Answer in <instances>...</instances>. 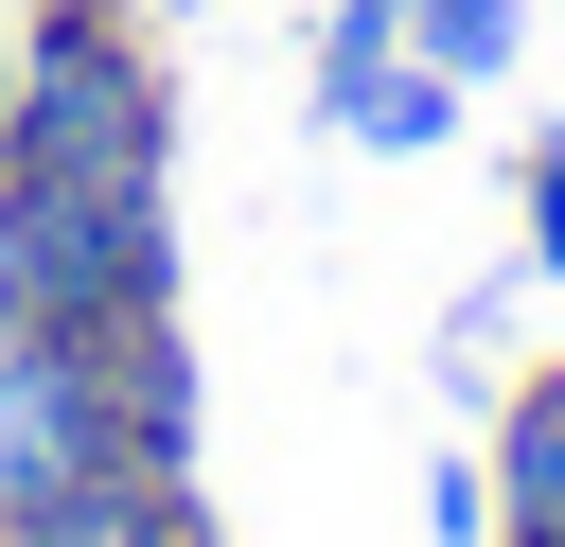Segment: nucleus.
<instances>
[{"label":"nucleus","instance_id":"obj_1","mask_svg":"<svg viewBox=\"0 0 565 547\" xmlns=\"http://www.w3.org/2000/svg\"><path fill=\"white\" fill-rule=\"evenodd\" d=\"M18 176H159L177 159V71L141 0H18V106H0Z\"/></svg>","mask_w":565,"mask_h":547},{"label":"nucleus","instance_id":"obj_2","mask_svg":"<svg viewBox=\"0 0 565 547\" xmlns=\"http://www.w3.org/2000/svg\"><path fill=\"white\" fill-rule=\"evenodd\" d=\"M0 247H18V318H71V335L177 318V212H159V176H18Z\"/></svg>","mask_w":565,"mask_h":547},{"label":"nucleus","instance_id":"obj_3","mask_svg":"<svg viewBox=\"0 0 565 547\" xmlns=\"http://www.w3.org/2000/svg\"><path fill=\"white\" fill-rule=\"evenodd\" d=\"M88 459H124V388H106V335L71 318H0V494H71Z\"/></svg>","mask_w":565,"mask_h":547},{"label":"nucleus","instance_id":"obj_4","mask_svg":"<svg viewBox=\"0 0 565 547\" xmlns=\"http://www.w3.org/2000/svg\"><path fill=\"white\" fill-rule=\"evenodd\" d=\"M318 124L371 141V159H424V141L459 124V71L406 53V0H335V35H318Z\"/></svg>","mask_w":565,"mask_h":547},{"label":"nucleus","instance_id":"obj_5","mask_svg":"<svg viewBox=\"0 0 565 547\" xmlns=\"http://www.w3.org/2000/svg\"><path fill=\"white\" fill-rule=\"evenodd\" d=\"M18 547H212V494L194 459H88L71 494L18 512Z\"/></svg>","mask_w":565,"mask_h":547},{"label":"nucleus","instance_id":"obj_6","mask_svg":"<svg viewBox=\"0 0 565 547\" xmlns=\"http://www.w3.org/2000/svg\"><path fill=\"white\" fill-rule=\"evenodd\" d=\"M477 476H494V547H565V353H547V371L494 406Z\"/></svg>","mask_w":565,"mask_h":547},{"label":"nucleus","instance_id":"obj_7","mask_svg":"<svg viewBox=\"0 0 565 547\" xmlns=\"http://www.w3.org/2000/svg\"><path fill=\"white\" fill-rule=\"evenodd\" d=\"M406 53L459 71V88H494V71L530 53V0H406Z\"/></svg>","mask_w":565,"mask_h":547},{"label":"nucleus","instance_id":"obj_8","mask_svg":"<svg viewBox=\"0 0 565 547\" xmlns=\"http://www.w3.org/2000/svg\"><path fill=\"white\" fill-rule=\"evenodd\" d=\"M512 212H530V265L565 282V141H530V176H512Z\"/></svg>","mask_w":565,"mask_h":547},{"label":"nucleus","instance_id":"obj_9","mask_svg":"<svg viewBox=\"0 0 565 547\" xmlns=\"http://www.w3.org/2000/svg\"><path fill=\"white\" fill-rule=\"evenodd\" d=\"M0 106H18V0H0Z\"/></svg>","mask_w":565,"mask_h":547},{"label":"nucleus","instance_id":"obj_10","mask_svg":"<svg viewBox=\"0 0 565 547\" xmlns=\"http://www.w3.org/2000/svg\"><path fill=\"white\" fill-rule=\"evenodd\" d=\"M0 212H18V176H0ZM0 318H18V247H0Z\"/></svg>","mask_w":565,"mask_h":547},{"label":"nucleus","instance_id":"obj_11","mask_svg":"<svg viewBox=\"0 0 565 547\" xmlns=\"http://www.w3.org/2000/svg\"><path fill=\"white\" fill-rule=\"evenodd\" d=\"M0 547H18V494H0Z\"/></svg>","mask_w":565,"mask_h":547}]
</instances>
